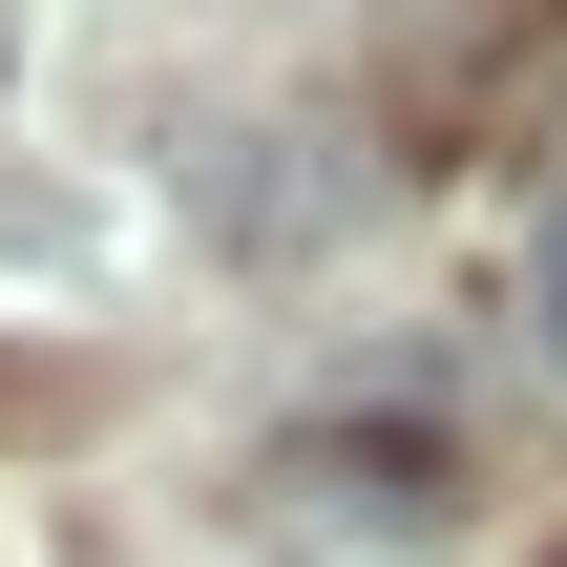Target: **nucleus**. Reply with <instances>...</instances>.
<instances>
[{"label":"nucleus","mask_w":567,"mask_h":567,"mask_svg":"<svg viewBox=\"0 0 567 567\" xmlns=\"http://www.w3.org/2000/svg\"><path fill=\"white\" fill-rule=\"evenodd\" d=\"M526 358L567 379V210H526Z\"/></svg>","instance_id":"2"},{"label":"nucleus","mask_w":567,"mask_h":567,"mask_svg":"<svg viewBox=\"0 0 567 567\" xmlns=\"http://www.w3.org/2000/svg\"><path fill=\"white\" fill-rule=\"evenodd\" d=\"M337 210H358V147H337V126H231V147H210V231H231V252H316Z\"/></svg>","instance_id":"1"}]
</instances>
